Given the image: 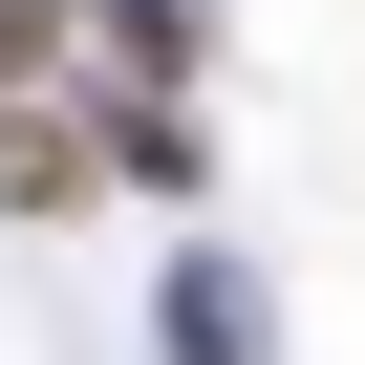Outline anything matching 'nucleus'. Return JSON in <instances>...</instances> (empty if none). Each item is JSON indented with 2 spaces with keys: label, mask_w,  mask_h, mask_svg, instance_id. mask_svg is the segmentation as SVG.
I'll use <instances>...</instances> for the list:
<instances>
[{
  "label": "nucleus",
  "mask_w": 365,
  "mask_h": 365,
  "mask_svg": "<svg viewBox=\"0 0 365 365\" xmlns=\"http://www.w3.org/2000/svg\"><path fill=\"white\" fill-rule=\"evenodd\" d=\"M0 194H22V215H86V194H108V150H86L65 108H0Z\"/></svg>",
  "instance_id": "f257e3e1"
},
{
  "label": "nucleus",
  "mask_w": 365,
  "mask_h": 365,
  "mask_svg": "<svg viewBox=\"0 0 365 365\" xmlns=\"http://www.w3.org/2000/svg\"><path fill=\"white\" fill-rule=\"evenodd\" d=\"M43 43H65V0H0V86H22V65H43Z\"/></svg>",
  "instance_id": "f03ea898"
}]
</instances>
